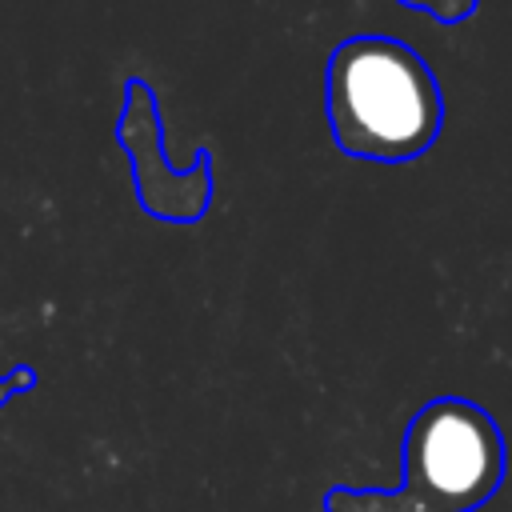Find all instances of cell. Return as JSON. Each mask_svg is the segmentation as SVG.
<instances>
[{"label": "cell", "mask_w": 512, "mask_h": 512, "mask_svg": "<svg viewBox=\"0 0 512 512\" xmlns=\"http://www.w3.org/2000/svg\"><path fill=\"white\" fill-rule=\"evenodd\" d=\"M400 4L404 8H416V12H428L440 24H460V20H468L476 12L480 0H400Z\"/></svg>", "instance_id": "obj_5"}, {"label": "cell", "mask_w": 512, "mask_h": 512, "mask_svg": "<svg viewBox=\"0 0 512 512\" xmlns=\"http://www.w3.org/2000/svg\"><path fill=\"white\" fill-rule=\"evenodd\" d=\"M116 140L128 152V164L136 176V200L152 220L196 224L208 212V204H212L208 152H200L196 164H188V168L168 164L160 104H156L152 84L140 76L124 80V108L116 120Z\"/></svg>", "instance_id": "obj_3"}, {"label": "cell", "mask_w": 512, "mask_h": 512, "mask_svg": "<svg viewBox=\"0 0 512 512\" xmlns=\"http://www.w3.org/2000/svg\"><path fill=\"white\" fill-rule=\"evenodd\" d=\"M508 452L500 424L464 396L428 400L404 432V480L432 512H476L504 484Z\"/></svg>", "instance_id": "obj_2"}, {"label": "cell", "mask_w": 512, "mask_h": 512, "mask_svg": "<svg viewBox=\"0 0 512 512\" xmlns=\"http://www.w3.org/2000/svg\"><path fill=\"white\" fill-rule=\"evenodd\" d=\"M324 112L340 152L404 164L440 136L444 96L424 56L408 44L392 36H352L328 56Z\"/></svg>", "instance_id": "obj_1"}, {"label": "cell", "mask_w": 512, "mask_h": 512, "mask_svg": "<svg viewBox=\"0 0 512 512\" xmlns=\"http://www.w3.org/2000/svg\"><path fill=\"white\" fill-rule=\"evenodd\" d=\"M36 388V368H28V364H16L12 372H4L0 376V404H8L12 396H20V392H32Z\"/></svg>", "instance_id": "obj_6"}, {"label": "cell", "mask_w": 512, "mask_h": 512, "mask_svg": "<svg viewBox=\"0 0 512 512\" xmlns=\"http://www.w3.org/2000/svg\"><path fill=\"white\" fill-rule=\"evenodd\" d=\"M324 512H432L404 488H348L336 484L324 496Z\"/></svg>", "instance_id": "obj_4"}]
</instances>
